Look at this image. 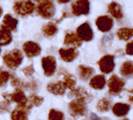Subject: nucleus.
Listing matches in <instances>:
<instances>
[{
  "mask_svg": "<svg viewBox=\"0 0 133 120\" xmlns=\"http://www.w3.org/2000/svg\"><path fill=\"white\" fill-rule=\"evenodd\" d=\"M3 26L10 31H15L18 26V20L11 15H6L3 18Z\"/></svg>",
  "mask_w": 133,
  "mask_h": 120,
  "instance_id": "24",
  "label": "nucleus"
},
{
  "mask_svg": "<svg viewBox=\"0 0 133 120\" xmlns=\"http://www.w3.org/2000/svg\"><path fill=\"white\" fill-rule=\"evenodd\" d=\"M76 34L82 41L89 42L93 39V31L90 24L86 22L81 24L76 30Z\"/></svg>",
  "mask_w": 133,
  "mask_h": 120,
  "instance_id": "10",
  "label": "nucleus"
},
{
  "mask_svg": "<svg viewBox=\"0 0 133 120\" xmlns=\"http://www.w3.org/2000/svg\"><path fill=\"white\" fill-rule=\"evenodd\" d=\"M129 110H130V106L126 103H118L114 105L112 107V111L114 115L119 117L126 115L128 113Z\"/></svg>",
  "mask_w": 133,
  "mask_h": 120,
  "instance_id": "19",
  "label": "nucleus"
},
{
  "mask_svg": "<svg viewBox=\"0 0 133 120\" xmlns=\"http://www.w3.org/2000/svg\"><path fill=\"white\" fill-rule=\"evenodd\" d=\"M64 44L71 45L73 47H80L82 45V40L74 33H66L64 38Z\"/></svg>",
  "mask_w": 133,
  "mask_h": 120,
  "instance_id": "20",
  "label": "nucleus"
},
{
  "mask_svg": "<svg viewBox=\"0 0 133 120\" xmlns=\"http://www.w3.org/2000/svg\"><path fill=\"white\" fill-rule=\"evenodd\" d=\"M71 10L75 16L87 15L90 12V3L88 0H74L71 3Z\"/></svg>",
  "mask_w": 133,
  "mask_h": 120,
  "instance_id": "6",
  "label": "nucleus"
},
{
  "mask_svg": "<svg viewBox=\"0 0 133 120\" xmlns=\"http://www.w3.org/2000/svg\"><path fill=\"white\" fill-rule=\"evenodd\" d=\"M47 90L51 94L55 95H63L66 92V87L63 81H59L56 82H51L47 85Z\"/></svg>",
  "mask_w": 133,
  "mask_h": 120,
  "instance_id": "15",
  "label": "nucleus"
},
{
  "mask_svg": "<svg viewBox=\"0 0 133 120\" xmlns=\"http://www.w3.org/2000/svg\"><path fill=\"white\" fill-rule=\"evenodd\" d=\"M96 24L98 29L102 32H108L111 30L113 26V19L108 15H103L97 18Z\"/></svg>",
  "mask_w": 133,
  "mask_h": 120,
  "instance_id": "12",
  "label": "nucleus"
},
{
  "mask_svg": "<svg viewBox=\"0 0 133 120\" xmlns=\"http://www.w3.org/2000/svg\"><path fill=\"white\" fill-rule=\"evenodd\" d=\"M99 120H109L108 118H101V119H99Z\"/></svg>",
  "mask_w": 133,
  "mask_h": 120,
  "instance_id": "39",
  "label": "nucleus"
},
{
  "mask_svg": "<svg viewBox=\"0 0 133 120\" xmlns=\"http://www.w3.org/2000/svg\"><path fill=\"white\" fill-rule=\"evenodd\" d=\"M28 103L31 107H39L43 103V98L36 95H31L27 98Z\"/></svg>",
  "mask_w": 133,
  "mask_h": 120,
  "instance_id": "29",
  "label": "nucleus"
},
{
  "mask_svg": "<svg viewBox=\"0 0 133 120\" xmlns=\"http://www.w3.org/2000/svg\"><path fill=\"white\" fill-rule=\"evenodd\" d=\"M111 103L110 102L109 99L106 98L100 99L96 105V108L99 112H107L111 109Z\"/></svg>",
  "mask_w": 133,
  "mask_h": 120,
  "instance_id": "27",
  "label": "nucleus"
},
{
  "mask_svg": "<svg viewBox=\"0 0 133 120\" xmlns=\"http://www.w3.org/2000/svg\"><path fill=\"white\" fill-rule=\"evenodd\" d=\"M11 103L10 102L5 100L3 102H0V113H6L10 111Z\"/></svg>",
  "mask_w": 133,
  "mask_h": 120,
  "instance_id": "32",
  "label": "nucleus"
},
{
  "mask_svg": "<svg viewBox=\"0 0 133 120\" xmlns=\"http://www.w3.org/2000/svg\"><path fill=\"white\" fill-rule=\"evenodd\" d=\"M29 110L22 107H16L11 113L12 120H28L27 114Z\"/></svg>",
  "mask_w": 133,
  "mask_h": 120,
  "instance_id": "22",
  "label": "nucleus"
},
{
  "mask_svg": "<svg viewBox=\"0 0 133 120\" xmlns=\"http://www.w3.org/2000/svg\"><path fill=\"white\" fill-rule=\"evenodd\" d=\"M63 82L66 89L68 88L70 90H73L75 88V86H76V79H75L74 75L68 74V75H64Z\"/></svg>",
  "mask_w": 133,
  "mask_h": 120,
  "instance_id": "26",
  "label": "nucleus"
},
{
  "mask_svg": "<svg viewBox=\"0 0 133 120\" xmlns=\"http://www.w3.org/2000/svg\"><path fill=\"white\" fill-rule=\"evenodd\" d=\"M129 92V97H128V100L130 102L133 104V89L132 90H128Z\"/></svg>",
  "mask_w": 133,
  "mask_h": 120,
  "instance_id": "35",
  "label": "nucleus"
},
{
  "mask_svg": "<svg viewBox=\"0 0 133 120\" xmlns=\"http://www.w3.org/2000/svg\"><path fill=\"white\" fill-rule=\"evenodd\" d=\"M77 72H78V75H79V78L82 80L86 81V80L89 79L93 75L95 70H94V69L92 67L80 65L78 67Z\"/></svg>",
  "mask_w": 133,
  "mask_h": 120,
  "instance_id": "21",
  "label": "nucleus"
},
{
  "mask_svg": "<svg viewBox=\"0 0 133 120\" xmlns=\"http://www.w3.org/2000/svg\"><path fill=\"white\" fill-rule=\"evenodd\" d=\"M126 54L128 55H133V41L128 43L126 45V48H125Z\"/></svg>",
  "mask_w": 133,
  "mask_h": 120,
  "instance_id": "34",
  "label": "nucleus"
},
{
  "mask_svg": "<svg viewBox=\"0 0 133 120\" xmlns=\"http://www.w3.org/2000/svg\"><path fill=\"white\" fill-rule=\"evenodd\" d=\"M23 73L24 74V75L28 77V78H31L32 75H33V74L35 72V69H34V66L32 65V64H31V65L29 66H27L26 67H24L23 70H22Z\"/></svg>",
  "mask_w": 133,
  "mask_h": 120,
  "instance_id": "33",
  "label": "nucleus"
},
{
  "mask_svg": "<svg viewBox=\"0 0 133 120\" xmlns=\"http://www.w3.org/2000/svg\"><path fill=\"white\" fill-rule=\"evenodd\" d=\"M120 74L127 78H133V62L126 61L120 67Z\"/></svg>",
  "mask_w": 133,
  "mask_h": 120,
  "instance_id": "23",
  "label": "nucleus"
},
{
  "mask_svg": "<svg viewBox=\"0 0 133 120\" xmlns=\"http://www.w3.org/2000/svg\"><path fill=\"white\" fill-rule=\"evenodd\" d=\"M91 120H99V118L97 117V115L96 114L92 113L91 115Z\"/></svg>",
  "mask_w": 133,
  "mask_h": 120,
  "instance_id": "36",
  "label": "nucleus"
},
{
  "mask_svg": "<svg viewBox=\"0 0 133 120\" xmlns=\"http://www.w3.org/2000/svg\"><path fill=\"white\" fill-rule=\"evenodd\" d=\"M2 15H3V9L0 7V18H1Z\"/></svg>",
  "mask_w": 133,
  "mask_h": 120,
  "instance_id": "38",
  "label": "nucleus"
},
{
  "mask_svg": "<svg viewBox=\"0 0 133 120\" xmlns=\"http://www.w3.org/2000/svg\"><path fill=\"white\" fill-rule=\"evenodd\" d=\"M37 11L43 18H51L55 14V6L53 0H35Z\"/></svg>",
  "mask_w": 133,
  "mask_h": 120,
  "instance_id": "4",
  "label": "nucleus"
},
{
  "mask_svg": "<svg viewBox=\"0 0 133 120\" xmlns=\"http://www.w3.org/2000/svg\"><path fill=\"white\" fill-rule=\"evenodd\" d=\"M42 31L45 35L47 36H54L58 32V27L53 23H49L44 25L42 28Z\"/></svg>",
  "mask_w": 133,
  "mask_h": 120,
  "instance_id": "28",
  "label": "nucleus"
},
{
  "mask_svg": "<svg viewBox=\"0 0 133 120\" xmlns=\"http://www.w3.org/2000/svg\"><path fill=\"white\" fill-rule=\"evenodd\" d=\"M13 8L17 15L26 16L31 15L34 11L35 4L31 0H20L15 3Z\"/></svg>",
  "mask_w": 133,
  "mask_h": 120,
  "instance_id": "5",
  "label": "nucleus"
},
{
  "mask_svg": "<svg viewBox=\"0 0 133 120\" xmlns=\"http://www.w3.org/2000/svg\"><path fill=\"white\" fill-rule=\"evenodd\" d=\"M59 55L63 61L66 62H71L78 57L79 51L75 47H71L68 49L61 48L59 50Z\"/></svg>",
  "mask_w": 133,
  "mask_h": 120,
  "instance_id": "14",
  "label": "nucleus"
},
{
  "mask_svg": "<svg viewBox=\"0 0 133 120\" xmlns=\"http://www.w3.org/2000/svg\"><path fill=\"white\" fill-rule=\"evenodd\" d=\"M106 84V79L105 77L102 75H96L91 78L90 80L89 85L92 88L96 89V90H102L104 86Z\"/></svg>",
  "mask_w": 133,
  "mask_h": 120,
  "instance_id": "18",
  "label": "nucleus"
},
{
  "mask_svg": "<svg viewBox=\"0 0 133 120\" xmlns=\"http://www.w3.org/2000/svg\"><path fill=\"white\" fill-rule=\"evenodd\" d=\"M123 120H128V119H123Z\"/></svg>",
  "mask_w": 133,
  "mask_h": 120,
  "instance_id": "40",
  "label": "nucleus"
},
{
  "mask_svg": "<svg viewBox=\"0 0 133 120\" xmlns=\"http://www.w3.org/2000/svg\"><path fill=\"white\" fill-rule=\"evenodd\" d=\"M68 110L70 115L75 118L84 117L88 112L87 103L83 99L75 98L70 102L68 105Z\"/></svg>",
  "mask_w": 133,
  "mask_h": 120,
  "instance_id": "2",
  "label": "nucleus"
},
{
  "mask_svg": "<svg viewBox=\"0 0 133 120\" xmlns=\"http://www.w3.org/2000/svg\"><path fill=\"white\" fill-rule=\"evenodd\" d=\"M3 97L8 102H14L17 103L18 107L26 108L30 110L32 107L28 103V99L25 95L24 92L18 88H15V91L11 94H3Z\"/></svg>",
  "mask_w": 133,
  "mask_h": 120,
  "instance_id": "1",
  "label": "nucleus"
},
{
  "mask_svg": "<svg viewBox=\"0 0 133 120\" xmlns=\"http://www.w3.org/2000/svg\"><path fill=\"white\" fill-rule=\"evenodd\" d=\"M23 56L22 52L18 50L14 49L11 51L6 53L3 55V62L8 68L16 69L23 62Z\"/></svg>",
  "mask_w": 133,
  "mask_h": 120,
  "instance_id": "3",
  "label": "nucleus"
},
{
  "mask_svg": "<svg viewBox=\"0 0 133 120\" xmlns=\"http://www.w3.org/2000/svg\"><path fill=\"white\" fill-rule=\"evenodd\" d=\"M0 52H1V48H0Z\"/></svg>",
  "mask_w": 133,
  "mask_h": 120,
  "instance_id": "41",
  "label": "nucleus"
},
{
  "mask_svg": "<svg viewBox=\"0 0 133 120\" xmlns=\"http://www.w3.org/2000/svg\"><path fill=\"white\" fill-rule=\"evenodd\" d=\"M70 1H71V0H58V2L59 3H68Z\"/></svg>",
  "mask_w": 133,
  "mask_h": 120,
  "instance_id": "37",
  "label": "nucleus"
},
{
  "mask_svg": "<svg viewBox=\"0 0 133 120\" xmlns=\"http://www.w3.org/2000/svg\"><path fill=\"white\" fill-rule=\"evenodd\" d=\"M116 34L119 39L123 41H128L133 37V29L132 28H120L117 31Z\"/></svg>",
  "mask_w": 133,
  "mask_h": 120,
  "instance_id": "25",
  "label": "nucleus"
},
{
  "mask_svg": "<svg viewBox=\"0 0 133 120\" xmlns=\"http://www.w3.org/2000/svg\"><path fill=\"white\" fill-rule=\"evenodd\" d=\"M108 12L111 15L112 17H114L116 19H121L123 17V10L121 6L116 3V2H111L108 5Z\"/></svg>",
  "mask_w": 133,
  "mask_h": 120,
  "instance_id": "17",
  "label": "nucleus"
},
{
  "mask_svg": "<svg viewBox=\"0 0 133 120\" xmlns=\"http://www.w3.org/2000/svg\"><path fill=\"white\" fill-rule=\"evenodd\" d=\"M23 49L26 55L29 58L36 57L41 53L40 46L38 43L31 41L25 43L23 46Z\"/></svg>",
  "mask_w": 133,
  "mask_h": 120,
  "instance_id": "11",
  "label": "nucleus"
},
{
  "mask_svg": "<svg viewBox=\"0 0 133 120\" xmlns=\"http://www.w3.org/2000/svg\"><path fill=\"white\" fill-rule=\"evenodd\" d=\"M68 97H75V98H81L83 99L86 103H88L92 100V96L85 90L83 87H75L73 90H71L70 93L68 94Z\"/></svg>",
  "mask_w": 133,
  "mask_h": 120,
  "instance_id": "13",
  "label": "nucleus"
},
{
  "mask_svg": "<svg viewBox=\"0 0 133 120\" xmlns=\"http://www.w3.org/2000/svg\"><path fill=\"white\" fill-rule=\"evenodd\" d=\"M11 78V74L6 70L0 69V87H3L7 84V82Z\"/></svg>",
  "mask_w": 133,
  "mask_h": 120,
  "instance_id": "30",
  "label": "nucleus"
},
{
  "mask_svg": "<svg viewBox=\"0 0 133 120\" xmlns=\"http://www.w3.org/2000/svg\"><path fill=\"white\" fill-rule=\"evenodd\" d=\"M115 57L111 54H107L102 57L99 62V67L103 74H109L115 68Z\"/></svg>",
  "mask_w": 133,
  "mask_h": 120,
  "instance_id": "7",
  "label": "nucleus"
},
{
  "mask_svg": "<svg viewBox=\"0 0 133 120\" xmlns=\"http://www.w3.org/2000/svg\"><path fill=\"white\" fill-rule=\"evenodd\" d=\"M42 67L44 75L47 77L52 76L56 70V60L53 56H46L42 59Z\"/></svg>",
  "mask_w": 133,
  "mask_h": 120,
  "instance_id": "9",
  "label": "nucleus"
},
{
  "mask_svg": "<svg viewBox=\"0 0 133 120\" xmlns=\"http://www.w3.org/2000/svg\"><path fill=\"white\" fill-rule=\"evenodd\" d=\"M123 87H124V81L116 75H112L108 80L109 92L110 94L113 95H117L120 94Z\"/></svg>",
  "mask_w": 133,
  "mask_h": 120,
  "instance_id": "8",
  "label": "nucleus"
},
{
  "mask_svg": "<svg viewBox=\"0 0 133 120\" xmlns=\"http://www.w3.org/2000/svg\"><path fill=\"white\" fill-rule=\"evenodd\" d=\"M12 41V35L11 31L3 26H0V46H6L10 44Z\"/></svg>",
  "mask_w": 133,
  "mask_h": 120,
  "instance_id": "16",
  "label": "nucleus"
},
{
  "mask_svg": "<svg viewBox=\"0 0 133 120\" xmlns=\"http://www.w3.org/2000/svg\"><path fill=\"white\" fill-rule=\"evenodd\" d=\"M48 120H64V115L59 110L51 109L49 112Z\"/></svg>",
  "mask_w": 133,
  "mask_h": 120,
  "instance_id": "31",
  "label": "nucleus"
}]
</instances>
